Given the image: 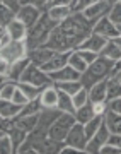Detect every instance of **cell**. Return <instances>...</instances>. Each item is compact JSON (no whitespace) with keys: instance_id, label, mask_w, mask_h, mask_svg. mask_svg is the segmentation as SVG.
I'll return each mask as SVG.
<instances>
[{"instance_id":"obj_45","label":"cell","mask_w":121,"mask_h":154,"mask_svg":"<svg viewBox=\"0 0 121 154\" xmlns=\"http://www.w3.org/2000/svg\"><path fill=\"white\" fill-rule=\"evenodd\" d=\"M99 154H121V149L116 147V146H113V144H108L106 142L102 147H101Z\"/></svg>"},{"instance_id":"obj_54","label":"cell","mask_w":121,"mask_h":154,"mask_svg":"<svg viewBox=\"0 0 121 154\" xmlns=\"http://www.w3.org/2000/svg\"><path fill=\"white\" fill-rule=\"evenodd\" d=\"M106 2H108L109 5H114V4H116V2H118V0H106Z\"/></svg>"},{"instance_id":"obj_57","label":"cell","mask_w":121,"mask_h":154,"mask_svg":"<svg viewBox=\"0 0 121 154\" xmlns=\"http://www.w3.org/2000/svg\"><path fill=\"white\" fill-rule=\"evenodd\" d=\"M2 33H4V29H2V28H0V34H2Z\"/></svg>"},{"instance_id":"obj_20","label":"cell","mask_w":121,"mask_h":154,"mask_svg":"<svg viewBox=\"0 0 121 154\" xmlns=\"http://www.w3.org/2000/svg\"><path fill=\"white\" fill-rule=\"evenodd\" d=\"M5 33L10 36L12 41H22V39H26V36H28V28L24 26V22H21L16 17L5 28Z\"/></svg>"},{"instance_id":"obj_7","label":"cell","mask_w":121,"mask_h":154,"mask_svg":"<svg viewBox=\"0 0 121 154\" xmlns=\"http://www.w3.org/2000/svg\"><path fill=\"white\" fill-rule=\"evenodd\" d=\"M87 135H85V130H84V123H78L75 122L72 128L68 130L65 137V144L66 146H72V147L78 149L80 152H85V144H87Z\"/></svg>"},{"instance_id":"obj_12","label":"cell","mask_w":121,"mask_h":154,"mask_svg":"<svg viewBox=\"0 0 121 154\" xmlns=\"http://www.w3.org/2000/svg\"><path fill=\"white\" fill-rule=\"evenodd\" d=\"M92 33L96 34H101V36H104L106 39H113L114 36H118V29H116V24H113V22L109 21V17L104 16V17H101L99 21L94 24V28H92Z\"/></svg>"},{"instance_id":"obj_32","label":"cell","mask_w":121,"mask_h":154,"mask_svg":"<svg viewBox=\"0 0 121 154\" xmlns=\"http://www.w3.org/2000/svg\"><path fill=\"white\" fill-rule=\"evenodd\" d=\"M113 98H121V84L114 75L108 77V94H106V101Z\"/></svg>"},{"instance_id":"obj_52","label":"cell","mask_w":121,"mask_h":154,"mask_svg":"<svg viewBox=\"0 0 121 154\" xmlns=\"http://www.w3.org/2000/svg\"><path fill=\"white\" fill-rule=\"evenodd\" d=\"M111 75H114L116 79H118V82L121 84V70H114V72H113V74H111Z\"/></svg>"},{"instance_id":"obj_3","label":"cell","mask_w":121,"mask_h":154,"mask_svg":"<svg viewBox=\"0 0 121 154\" xmlns=\"http://www.w3.org/2000/svg\"><path fill=\"white\" fill-rule=\"evenodd\" d=\"M58 26V22L53 21L50 16H48V12H43L41 17L38 19V22L34 24L33 28L28 29V36H26V46H28V51L29 50H34L38 48V46H43L46 43V39L48 36L51 34V31Z\"/></svg>"},{"instance_id":"obj_17","label":"cell","mask_w":121,"mask_h":154,"mask_svg":"<svg viewBox=\"0 0 121 154\" xmlns=\"http://www.w3.org/2000/svg\"><path fill=\"white\" fill-rule=\"evenodd\" d=\"M108 43V39L101 34H96V33H90L87 38L84 39L80 46V50H90V51H96V53H101V50L104 48V45Z\"/></svg>"},{"instance_id":"obj_59","label":"cell","mask_w":121,"mask_h":154,"mask_svg":"<svg viewBox=\"0 0 121 154\" xmlns=\"http://www.w3.org/2000/svg\"><path fill=\"white\" fill-rule=\"evenodd\" d=\"M2 134H4V130H0V135H2Z\"/></svg>"},{"instance_id":"obj_41","label":"cell","mask_w":121,"mask_h":154,"mask_svg":"<svg viewBox=\"0 0 121 154\" xmlns=\"http://www.w3.org/2000/svg\"><path fill=\"white\" fill-rule=\"evenodd\" d=\"M106 111H113L121 115V98H113L106 101Z\"/></svg>"},{"instance_id":"obj_33","label":"cell","mask_w":121,"mask_h":154,"mask_svg":"<svg viewBox=\"0 0 121 154\" xmlns=\"http://www.w3.org/2000/svg\"><path fill=\"white\" fill-rule=\"evenodd\" d=\"M68 65H70L72 69H75L77 72H80V74H82V72H85V70H87V67H89L87 63L84 62L82 57L78 55L77 50H73V51L70 53V57H68Z\"/></svg>"},{"instance_id":"obj_39","label":"cell","mask_w":121,"mask_h":154,"mask_svg":"<svg viewBox=\"0 0 121 154\" xmlns=\"http://www.w3.org/2000/svg\"><path fill=\"white\" fill-rule=\"evenodd\" d=\"M14 152V146H12V140L9 137V134L4 132L0 135V154H12Z\"/></svg>"},{"instance_id":"obj_8","label":"cell","mask_w":121,"mask_h":154,"mask_svg":"<svg viewBox=\"0 0 121 154\" xmlns=\"http://www.w3.org/2000/svg\"><path fill=\"white\" fill-rule=\"evenodd\" d=\"M43 46H46V48H50V50H55V51H72L73 50L68 36L65 33H61L58 26L51 31V34L48 36V39H46V43Z\"/></svg>"},{"instance_id":"obj_37","label":"cell","mask_w":121,"mask_h":154,"mask_svg":"<svg viewBox=\"0 0 121 154\" xmlns=\"http://www.w3.org/2000/svg\"><path fill=\"white\" fill-rule=\"evenodd\" d=\"M72 101H73V106H75V110L77 108H80V106H84L85 103H89V91L85 88L78 89L77 93L72 96Z\"/></svg>"},{"instance_id":"obj_2","label":"cell","mask_w":121,"mask_h":154,"mask_svg":"<svg viewBox=\"0 0 121 154\" xmlns=\"http://www.w3.org/2000/svg\"><path fill=\"white\" fill-rule=\"evenodd\" d=\"M114 69H116V62L99 55L87 67V70L80 74V79H78V81H80L82 86L89 91L96 82H99V81H102L106 77H109L111 74L114 72Z\"/></svg>"},{"instance_id":"obj_5","label":"cell","mask_w":121,"mask_h":154,"mask_svg":"<svg viewBox=\"0 0 121 154\" xmlns=\"http://www.w3.org/2000/svg\"><path fill=\"white\" fill-rule=\"evenodd\" d=\"M21 81L22 82L33 84V86H36V88H46V86L55 84L46 72L41 70V69H39L38 65H34V63H29V65L26 67L24 74L21 75Z\"/></svg>"},{"instance_id":"obj_22","label":"cell","mask_w":121,"mask_h":154,"mask_svg":"<svg viewBox=\"0 0 121 154\" xmlns=\"http://www.w3.org/2000/svg\"><path fill=\"white\" fill-rule=\"evenodd\" d=\"M22 106L21 105H16L14 101L10 99H2L0 98V115L7 118V120H12V118H16L19 115V111H21Z\"/></svg>"},{"instance_id":"obj_15","label":"cell","mask_w":121,"mask_h":154,"mask_svg":"<svg viewBox=\"0 0 121 154\" xmlns=\"http://www.w3.org/2000/svg\"><path fill=\"white\" fill-rule=\"evenodd\" d=\"M48 75L51 77L53 82H66V81H78L80 79V72H77L75 69H72L68 63L65 67H61L55 72H50Z\"/></svg>"},{"instance_id":"obj_16","label":"cell","mask_w":121,"mask_h":154,"mask_svg":"<svg viewBox=\"0 0 121 154\" xmlns=\"http://www.w3.org/2000/svg\"><path fill=\"white\" fill-rule=\"evenodd\" d=\"M29 63H31L29 57H24V58L14 62V63H9V69H7V74H5V79H9V81H14V82H19V81H21V75L24 74V70H26V67H28Z\"/></svg>"},{"instance_id":"obj_50","label":"cell","mask_w":121,"mask_h":154,"mask_svg":"<svg viewBox=\"0 0 121 154\" xmlns=\"http://www.w3.org/2000/svg\"><path fill=\"white\" fill-rule=\"evenodd\" d=\"M7 69H9V63H7L5 60H2V58H0V77H5Z\"/></svg>"},{"instance_id":"obj_53","label":"cell","mask_w":121,"mask_h":154,"mask_svg":"<svg viewBox=\"0 0 121 154\" xmlns=\"http://www.w3.org/2000/svg\"><path fill=\"white\" fill-rule=\"evenodd\" d=\"M114 70H121V60L116 63V69H114Z\"/></svg>"},{"instance_id":"obj_27","label":"cell","mask_w":121,"mask_h":154,"mask_svg":"<svg viewBox=\"0 0 121 154\" xmlns=\"http://www.w3.org/2000/svg\"><path fill=\"white\" fill-rule=\"evenodd\" d=\"M17 88L26 94V98H28L29 101H31V99L39 98L41 93H43V89H44V88H36V86H33V84H29V82H22V81L17 82Z\"/></svg>"},{"instance_id":"obj_34","label":"cell","mask_w":121,"mask_h":154,"mask_svg":"<svg viewBox=\"0 0 121 154\" xmlns=\"http://www.w3.org/2000/svg\"><path fill=\"white\" fill-rule=\"evenodd\" d=\"M16 89H17V82L9 81V79H4V81L0 82V98L2 99H12Z\"/></svg>"},{"instance_id":"obj_26","label":"cell","mask_w":121,"mask_h":154,"mask_svg":"<svg viewBox=\"0 0 121 154\" xmlns=\"http://www.w3.org/2000/svg\"><path fill=\"white\" fill-rule=\"evenodd\" d=\"M99 55H102V57H106V58H109V60H113V62H118L121 60V50L116 46L111 39H108V43L104 45V48L101 50V53Z\"/></svg>"},{"instance_id":"obj_44","label":"cell","mask_w":121,"mask_h":154,"mask_svg":"<svg viewBox=\"0 0 121 154\" xmlns=\"http://www.w3.org/2000/svg\"><path fill=\"white\" fill-rule=\"evenodd\" d=\"M10 101H14L16 105H21V106H24V105H26V103L29 101V99L26 98V94L22 93L21 89L17 88V89H16V93H14V96H12V99H10Z\"/></svg>"},{"instance_id":"obj_18","label":"cell","mask_w":121,"mask_h":154,"mask_svg":"<svg viewBox=\"0 0 121 154\" xmlns=\"http://www.w3.org/2000/svg\"><path fill=\"white\" fill-rule=\"evenodd\" d=\"M39 103L43 108H55L58 105V89H56L55 84L46 86L43 89V93L39 96Z\"/></svg>"},{"instance_id":"obj_30","label":"cell","mask_w":121,"mask_h":154,"mask_svg":"<svg viewBox=\"0 0 121 154\" xmlns=\"http://www.w3.org/2000/svg\"><path fill=\"white\" fill-rule=\"evenodd\" d=\"M104 122V115H94L87 123H84V130H85V135L87 139L94 137V134L97 132V128L101 127V123Z\"/></svg>"},{"instance_id":"obj_1","label":"cell","mask_w":121,"mask_h":154,"mask_svg":"<svg viewBox=\"0 0 121 154\" xmlns=\"http://www.w3.org/2000/svg\"><path fill=\"white\" fill-rule=\"evenodd\" d=\"M58 28H60L61 33H65L68 36V39L72 43V48L77 50L80 46V43L92 33L94 22L85 19L82 12H72L65 21H61L58 24Z\"/></svg>"},{"instance_id":"obj_28","label":"cell","mask_w":121,"mask_h":154,"mask_svg":"<svg viewBox=\"0 0 121 154\" xmlns=\"http://www.w3.org/2000/svg\"><path fill=\"white\" fill-rule=\"evenodd\" d=\"M7 134H9V137H10L12 146H14V152H16L17 149H19V146L26 140V135H28V134L24 132V130H21V128H17V127H14V125L9 127Z\"/></svg>"},{"instance_id":"obj_4","label":"cell","mask_w":121,"mask_h":154,"mask_svg":"<svg viewBox=\"0 0 121 154\" xmlns=\"http://www.w3.org/2000/svg\"><path fill=\"white\" fill-rule=\"evenodd\" d=\"M75 122H77L75 120V115H72V113H61L58 116V120L48 128V137L53 139V140H58V142H65L66 134H68V130L72 128V125Z\"/></svg>"},{"instance_id":"obj_36","label":"cell","mask_w":121,"mask_h":154,"mask_svg":"<svg viewBox=\"0 0 121 154\" xmlns=\"http://www.w3.org/2000/svg\"><path fill=\"white\" fill-rule=\"evenodd\" d=\"M43 106H41V103H39V98L36 99H31V101H28L26 105L21 108V111H19V116H26V115H36V113H39V110H41Z\"/></svg>"},{"instance_id":"obj_48","label":"cell","mask_w":121,"mask_h":154,"mask_svg":"<svg viewBox=\"0 0 121 154\" xmlns=\"http://www.w3.org/2000/svg\"><path fill=\"white\" fill-rule=\"evenodd\" d=\"M92 110H94V115H104L106 113V101L92 103Z\"/></svg>"},{"instance_id":"obj_9","label":"cell","mask_w":121,"mask_h":154,"mask_svg":"<svg viewBox=\"0 0 121 154\" xmlns=\"http://www.w3.org/2000/svg\"><path fill=\"white\" fill-rule=\"evenodd\" d=\"M41 14H43V11L38 9V7L31 5V4H22L21 9H19V12H17V19H19L21 22H24V26L29 29L38 22V19L41 17Z\"/></svg>"},{"instance_id":"obj_14","label":"cell","mask_w":121,"mask_h":154,"mask_svg":"<svg viewBox=\"0 0 121 154\" xmlns=\"http://www.w3.org/2000/svg\"><path fill=\"white\" fill-rule=\"evenodd\" d=\"M55 53H56L55 50H50V48H46V46H38V48H34V50H29L28 57H29V60H31V63L41 67L50 58H53Z\"/></svg>"},{"instance_id":"obj_23","label":"cell","mask_w":121,"mask_h":154,"mask_svg":"<svg viewBox=\"0 0 121 154\" xmlns=\"http://www.w3.org/2000/svg\"><path fill=\"white\" fill-rule=\"evenodd\" d=\"M72 14V7H63V5H50L48 7V16L60 24L61 21H65L66 17Z\"/></svg>"},{"instance_id":"obj_35","label":"cell","mask_w":121,"mask_h":154,"mask_svg":"<svg viewBox=\"0 0 121 154\" xmlns=\"http://www.w3.org/2000/svg\"><path fill=\"white\" fill-rule=\"evenodd\" d=\"M56 89H60V91H65L66 94H70V96H73V94L77 93L78 89H82V82L80 81H66V82H55Z\"/></svg>"},{"instance_id":"obj_13","label":"cell","mask_w":121,"mask_h":154,"mask_svg":"<svg viewBox=\"0 0 121 154\" xmlns=\"http://www.w3.org/2000/svg\"><path fill=\"white\" fill-rule=\"evenodd\" d=\"M72 51H56L55 55H53V58H50V60L46 62V63H43L39 69L44 70L46 74H50V72H55L58 69H61V67H65L68 63V57H70Z\"/></svg>"},{"instance_id":"obj_60","label":"cell","mask_w":121,"mask_h":154,"mask_svg":"<svg viewBox=\"0 0 121 154\" xmlns=\"http://www.w3.org/2000/svg\"><path fill=\"white\" fill-rule=\"evenodd\" d=\"M118 2H120V4H121V0H118Z\"/></svg>"},{"instance_id":"obj_11","label":"cell","mask_w":121,"mask_h":154,"mask_svg":"<svg viewBox=\"0 0 121 154\" xmlns=\"http://www.w3.org/2000/svg\"><path fill=\"white\" fill-rule=\"evenodd\" d=\"M63 111L60 110V108H41L38 113V125L39 128H43V130H48L53 123H55L56 120H58V116L61 115Z\"/></svg>"},{"instance_id":"obj_6","label":"cell","mask_w":121,"mask_h":154,"mask_svg":"<svg viewBox=\"0 0 121 154\" xmlns=\"http://www.w3.org/2000/svg\"><path fill=\"white\" fill-rule=\"evenodd\" d=\"M24 57H28V46H26L24 39L22 41H10L0 48V58L5 60L7 63H14Z\"/></svg>"},{"instance_id":"obj_24","label":"cell","mask_w":121,"mask_h":154,"mask_svg":"<svg viewBox=\"0 0 121 154\" xmlns=\"http://www.w3.org/2000/svg\"><path fill=\"white\" fill-rule=\"evenodd\" d=\"M56 108H60L63 113H72V115H75V106H73L72 96L66 94L65 91H60V89H58V105H56Z\"/></svg>"},{"instance_id":"obj_46","label":"cell","mask_w":121,"mask_h":154,"mask_svg":"<svg viewBox=\"0 0 121 154\" xmlns=\"http://www.w3.org/2000/svg\"><path fill=\"white\" fill-rule=\"evenodd\" d=\"M22 4H31V5L38 7V9H41V11H43L44 7H48L50 0H24V2H21V5H22Z\"/></svg>"},{"instance_id":"obj_38","label":"cell","mask_w":121,"mask_h":154,"mask_svg":"<svg viewBox=\"0 0 121 154\" xmlns=\"http://www.w3.org/2000/svg\"><path fill=\"white\" fill-rule=\"evenodd\" d=\"M109 135H111L109 128H108V125H106V122H102V123H101V127L97 128V132L94 134V137H92V139H96V140H97L101 146H104V144L108 142Z\"/></svg>"},{"instance_id":"obj_51","label":"cell","mask_w":121,"mask_h":154,"mask_svg":"<svg viewBox=\"0 0 121 154\" xmlns=\"http://www.w3.org/2000/svg\"><path fill=\"white\" fill-rule=\"evenodd\" d=\"M111 41H113V43H114L116 46H118V48L121 50V34H118V36H114V38L111 39Z\"/></svg>"},{"instance_id":"obj_10","label":"cell","mask_w":121,"mask_h":154,"mask_svg":"<svg viewBox=\"0 0 121 154\" xmlns=\"http://www.w3.org/2000/svg\"><path fill=\"white\" fill-rule=\"evenodd\" d=\"M111 7H113V5H109L106 0H97L96 4L89 5L87 9H84L82 14H84V17H85V19H89L90 22H94V24H96L101 17H104V16H108V14H109Z\"/></svg>"},{"instance_id":"obj_42","label":"cell","mask_w":121,"mask_h":154,"mask_svg":"<svg viewBox=\"0 0 121 154\" xmlns=\"http://www.w3.org/2000/svg\"><path fill=\"white\" fill-rule=\"evenodd\" d=\"M77 51H78V55L84 58V62L87 63V65H90L97 57H99V53H96V51H90V50H80V48H77Z\"/></svg>"},{"instance_id":"obj_29","label":"cell","mask_w":121,"mask_h":154,"mask_svg":"<svg viewBox=\"0 0 121 154\" xmlns=\"http://www.w3.org/2000/svg\"><path fill=\"white\" fill-rule=\"evenodd\" d=\"M92 116H94V110H92V103H90V101L75 110V120H77L78 123H87Z\"/></svg>"},{"instance_id":"obj_43","label":"cell","mask_w":121,"mask_h":154,"mask_svg":"<svg viewBox=\"0 0 121 154\" xmlns=\"http://www.w3.org/2000/svg\"><path fill=\"white\" fill-rule=\"evenodd\" d=\"M96 2H97V0H78V2H75V4L72 5V12H82L84 9H87L89 5H92Z\"/></svg>"},{"instance_id":"obj_58","label":"cell","mask_w":121,"mask_h":154,"mask_svg":"<svg viewBox=\"0 0 121 154\" xmlns=\"http://www.w3.org/2000/svg\"><path fill=\"white\" fill-rule=\"evenodd\" d=\"M75 2H78V0H73V4H75ZM73 4H72V5H73Z\"/></svg>"},{"instance_id":"obj_25","label":"cell","mask_w":121,"mask_h":154,"mask_svg":"<svg viewBox=\"0 0 121 154\" xmlns=\"http://www.w3.org/2000/svg\"><path fill=\"white\" fill-rule=\"evenodd\" d=\"M104 122L111 134H121V115L113 113V111H106L104 113Z\"/></svg>"},{"instance_id":"obj_56","label":"cell","mask_w":121,"mask_h":154,"mask_svg":"<svg viewBox=\"0 0 121 154\" xmlns=\"http://www.w3.org/2000/svg\"><path fill=\"white\" fill-rule=\"evenodd\" d=\"M4 79H5V77H0V82H2V81H4Z\"/></svg>"},{"instance_id":"obj_61","label":"cell","mask_w":121,"mask_h":154,"mask_svg":"<svg viewBox=\"0 0 121 154\" xmlns=\"http://www.w3.org/2000/svg\"><path fill=\"white\" fill-rule=\"evenodd\" d=\"M21 2H24V0H21Z\"/></svg>"},{"instance_id":"obj_40","label":"cell","mask_w":121,"mask_h":154,"mask_svg":"<svg viewBox=\"0 0 121 154\" xmlns=\"http://www.w3.org/2000/svg\"><path fill=\"white\" fill-rule=\"evenodd\" d=\"M108 17H109V21L113 22V24H116V26L121 24V4H120V2H116L114 5L111 7Z\"/></svg>"},{"instance_id":"obj_49","label":"cell","mask_w":121,"mask_h":154,"mask_svg":"<svg viewBox=\"0 0 121 154\" xmlns=\"http://www.w3.org/2000/svg\"><path fill=\"white\" fill-rule=\"evenodd\" d=\"M72 4H73V0H50V4H48V7H50V5H63V7H72Z\"/></svg>"},{"instance_id":"obj_19","label":"cell","mask_w":121,"mask_h":154,"mask_svg":"<svg viewBox=\"0 0 121 154\" xmlns=\"http://www.w3.org/2000/svg\"><path fill=\"white\" fill-rule=\"evenodd\" d=\"M10 125H14V127H17V128L24 130L26 134H29L31 130L36 128V125H38V113H36V115H26V116L17 115L16 118L10 120Z\"/></svg>"},{"instance_id":"obj_55","label":"cell","mask_w":121,"mask_h":154,"mask_svg":"<svg viewBox=\"0 0 121 154\" xmlns=\"http://www.w3.org/2000/svg\"><path fill=\"white\" fill-rule=\"evenodd\" d=\"M116 29H118V33L121 34V24H118V26H116Z\"/></svg>"},{"instance_id":"obj_47","label":"cell","mask_w":121,"mask_h":154,"mask_svg":"<svg viewBox=\"0 0 121 154\" xmlns=\"http://www.w3.org/2000/svg\"><path fill=\"white\" fill-rule=\"evenodd\" d=\"M2 4L7 5L9 9H12L16 14L19 12V9H21V0H2Z\"/></svg>"},{"instance_id":"obj_21","label":"cell","mask_w":121,"mask_h":154,"mask_svg":"<svg viewBox=\"0 0 121 154\" xmlns=\"http://www.w3.org/2000/svg\"><path fill=\"white\" fill-rule=\"evenodd\" d=\"M106 94H108V77L96 82L92 88L89 89V101L90 103H101L106 101Z\"/></svg>"},{"instance_id":"obj_31","label":"cell","mask_w":121,"mask_h":154,"mask_svg":"<svg viewBox=\"0 0 121 154\" xmlns=\"http://www.w3.org/2000/svg\"><path fill=\"white\" fill-rule=\"evenodd\" d=\"M17 17V14L12 9H9L7 5H4V4H0V28L5 31V28L10 24L14 19Z\"/></svg>"}]
</instances>
